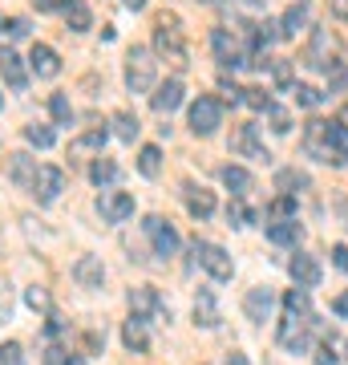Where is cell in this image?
I'll return each mask as SVG.
<instances>
[{
  "label": "cell",
  "instance_id": "20",
  "mask_svg": "<svg viewBox=\"0 0 348 365\" xmlns=\"http://www.w3.org/2000/svg\"><path fill=\"white\" fill-rule=\"evenodd\" d=\"M308 16H312L308 0H296V4H288V13L280 16V37H296L300 29L308 25Z\"/></svg>",
  "mask_w": 348,
  "mask_h": 365
},
{
  "label": "cell",
  "instance_id": "28",
  "mask_svg": "<svg viewBox=\"0 0 348 365\" xmlns=\"http://www.w3.org/2000/svg\"><path fill=\"white\" fill-rule=\"evenodd\" d=\"M284 313L288 317H308L312 321V300H308V288H292L284 297Z\"/></svg>",
  "mask_w": 348,
  "mask_h": 365
},
{
  "label": "cell",
  "instance_id": "24",
  "mask_svg": "<svg viewBox=\"0 0 348 365\" xmlns=\"http://www.w3.org/2000/svg\"><path fill=\"white\" fill-rule=\"evenodd\" d=\"M194 325H203V329L219 325V304H215V292H199V300H194Z\"/></svg>",
  "mask_w": 348,
  "mask_h": 365
},
{
  "label": "cell",
  "instance_id": "34",
  "mask_svg": "<svg viewBox=\"0 0 348 365\" xmlns=\"http://www.w3.org/2000/svg\"><path fill=\"white\" fill-rule=\"evenodd\" d=\"M49 114H53L57 126H69V122H73V106H69L65 93H53V98H49Z\"/></svg>",
  "mask_w": 348,
  "mask_h": 365
},
{
  "label": "cell",
  "instance_id": "42",
  "mask_svg": "<svg viewBox=\"0 0 348 365\" xmlns=\"http://www.w3.org/2000/svg\"><path fill=\"white\" fill-rule=\"evenodd\" d=\"M0 365H25V349L16 341H4L0 345Z\"/></svg>",
  "mask_w": 348,
  "mask_h": 365
},
{
  "label": "cell",
  "instance_id": "31",
  "mask_svg": "<svg viewBox=\"0 0 348 365\" xmlns=\"http://www.w3.org/2000/svg\"><path fill=\"white\" fill-rule=\"evenodd\" d=\"M90 179H93V182H97V187L105 191V187H110V182L117 179V163H114V158H105V155H102V158H93Z\"/></svg>",
  "mask_w": 348,
  "mask_h": 365
},
{
  "label": "cell",
  "instance_id": "14",
  "mask_svg": "<svg viewBox=\"0 0 348 365\" xmlns=\"http://www.w3.org/2000/svg\"><path fill=\"white\" fill-rule=\"evenodd\" d=\"M288 272H292L296 288H316L320 284V264H316V256H308V252H296L292 264H288Z\"/></svg>",
  "mask_w": 348,
  "mask_h": 365
},
{
  "label": "cell",
  "instance_id": "53",
  "mask_svg": "<svg viewBox=\"0 0 348 365\" xmlns=\"http://www.w3.org/2000/svg\"><path fill=\"white\" fill-rule=\"evenodd\" d=\"M194 4H211V0H194Z\"/></svg>",
  "mask_w": 348,
  "mask_h": 365
},
{
  "label": "cell",
  "instance_id": "10",
  "mask_svg": "<svg viewBox=\"0 0 348 365\" xmlns=\"http://www.w3.org/2000/svg\"><path fill=\"white\" fill-rule=\"evenodd\" d=\"M211 49H215V57H219L223 69L247 66V57H243V49H239V41H235V33H227V29H215V33H211Z\"/></svg>",
  "mask_w": 348,
  "mask_h": 365
},
{
  "label": "cell",
  "instance_id": "5",
  "mask_svg": "<svg viewBox=\"0 0 348 365\" xmlns=\"http://www.w3.org/2000/svg\"><path fill=\"white\" fill-rule=\"evenodd\" d=\"M219 126H223V102L211 98V93H203V98L191 106V130L206 138V134H215Z\"/></svg>",
  "mask_w": 348,
  "mask_h": 365
},
{
  "label": "cell",
  "instance_id": "8",
  "mask_svg": "<svg viewBox=\"0 0 348 365\" xmlns=\"http://www.w3.org/2000/svg\"><path fill=\"white\" fill-rule=\"evenodd\" d=\"M28 191H33V199H37V203H57V199H61V191H65V170L61 167H41Z\"/></svg>",
  "mask_w": 348,
  "mask_h": 365
},
{
  "label": "cell",
  "instance_id": "19",
  "mask_svg": "<svg viewBox=\"0 0 348 365\" xmlns=\"http://www.w3.org/2000/svg\"><path fill=\"white\" fill-rule=\"evenodd\" d=\"M73 280H78L81 288H102V280H105L102 260H97V256H81V260L73 264Z\"/></svg>",
  "mask_w": 348,
  "mask_h": 365
},
{
  "label": "cell",
  "instance_id": "6",
  "mask_svg": "<svg viewBox=\"0 0 348 365\" xmlns=\"http://www.w3.org/2000/svg\"><path fill=\"white\" fill-rule=\"evenodd\" d=\"M97 215H102L105 223H126L130 215H134V195L105 187L102 195H97Z\"/></svg>",
  "mask_w": 348,
  "mask_h": 365
},
{
  "label": "cell",
  "instance_id": "36",
  "mask_svg": "<svg viewBox=\"0 0 348 365\" xmlns=\"http://www.w3.org/2000/svg\"><path fill=\"white\" fill-rule=\"evenodd\" d=\"M25 138L33 146H41V150H45V146H53V126H41V122H33V126H25Z\"/></svg>",
  "mask_w": 348,
  "mask_h": 365
},
{
  "label": "cell",
  "instance_id": "15",
  "mask_svg": "<svg viewBox=\"0 0 348 365\" xmlns=\"http://www.w3.org/2000/svg\"><path fill=\"white\" fill-rule=\"evenodd\" d=\"M0 78H4V86H9V90H25V86H28L25 61H21L13 49H0Z\"/></svg>",
  "mask_w": 348,
  "mask_h": 365
},
{
  "label": "cell",
  "instance_id": "9",
  "mask_svg": "<svg viewBox=\"0 0 348 365\" xmlns=\"http://www.w3.org/2000/svg\"><path fill=\"white\" fill-rule=\"evenodd\" d=\"M312 325H316V321H308V317H288L284 313V321H280V345L292 349V353H304L308 349V329Z\"/></svg>",
  "mask_w": 348,
  "mask_h": 365
},
{
  "label": "cell",
  "instance_id": "41",
  "mask_svg": "<svg viewBox=\"0 0 348 365\" xmlns=\"http://www.w3.org/2000/svg\"><path fill=\"white\" fill-rule=\"evenodd\" d=\"M292 93H296V102H300V106H308V110H316V106L324 102V93L316 90V86H296Z\"/></svg>",
  "mask_w": 348,
  "mask_h": 365
},
{
  "label": "cell",
  "instance_id": "13",
  "mask_svg": "<svg viewBox=\"0 0 348 365\" xmlns=\"http://www.w3.org/2000/svg\"><path fill=\"white\" fill-rule=\"evenodd\" d=\"M271 309H275V292H271V288H251L243 297V313H247V321H255V325L271 321Z\"/></svg>",
  "mask_w": 348,
  "mask_h": 365
},
{
  "label": "cell",
  "instance_id": "18",
  "mask_svg": "<svg viewBox=\"0 0 348 365\" xmlns=\"http://www.w3.org/2000/svg\"><path fill=\"white\" fill-rule=\"evenodd\" d=\"M231 146L239 150V155H247V158H259V163H268V158H271L268 146L255 138V126H239V130H235V138H231Z\"/></svg>",
  "mask_w": 348,
  "mask_h": 365
},
{
  "label": "cell",
  "instance_id": "27",
  "mask_svg": "<svg viewBox=\"0 0 348 365\" xmlns=\"http://www.w3.org/2000/svg\"><path fill=\"white\" fill-rule=\"evenodd\" d=\"M268 240L271 244H296L300 240V223L296 220H271L268 223Z\"/></svg>",
  "mask_w": 348,
  "mask_h": 365
},
{
  "label": "cell",
  "instance_id": "43",
  "mask_svg": "<svg viewBox=\"0 0 348 365\" xmlns=\"http://www.w3.org/2000/svg\"><path fill=\"white\" fill-rule=\"evenodd\" d=\"M243 102L251 106V110H271V98L263 90H243Z\"/></svg>",
  "mask_w": 348,
  "mask_h": 365
},
{
  "label": "cell",
  "instance_id": "38",
  "mask_svg": "<svg viewBox=\"0 0 348 365\" xmlns=\"http://www.w3.org/2000/svg\"><path fill=\"white\" fill-rule=\"evenodd\" d=\"M271 220H296V199L280 195L275 203H271Z\"/></svg>",
  "mask_w": 348,
  "mask_h": 365
},
{
  "label": "cell",
  "instance_id": "32",
  "mask_svg": "<svg viewBox=\"0 0 348 365\" xmlns=\"http://www.w3.org/2000/svg\"><path fill=\"white\" fill-rule=\"evenodd\" d=\"M138 170H142L146 179H158V170H162V150H158V146H142V150H138Z\"/></svg>",
  "mask_w": 348,
  "mask_h": 365
},
{
  "label": "cell",
  "instance_id": "50",
  "mask_svg": "<svg viewBox=\"0 0 348 365\" xmlns=\"http://www.w3.org/2000/svg\"><path fill=\"white\" fill-rule=\"evenodd\" d=\"M45 365H65V353H61V349H49V357H45Z\"/></svg>",
  "mask_w": 348,
  "mask_h": 365
},
{
  "label": "cell",
  "instance_id": "52",
  "mask_svg": "<svg viewBox=\"0 0 348 365\" xmlns=\"http://www.w3.org/2000/svg\"><path fill=\"white\" fill-rule=\"evenodd\" d=\"M122 4H126V9H134V13H138V9H146V0H122Z\"/></svg>",
  "mask_w": 348,
  "mask_h": 365
},
{
  "label": "cell",
  "instance_id": "35",
  "mask_svg": "<svg viewBox=\"0 0 348 365\" xmlns=\"http://www.w3.org/2000/svg\"><path fill=\"white\" fill-rule=\"evenodd\" d=\"M268 122H271V130H275V134L292 130V114H288L284 106H275V102H271V110H268Z\"/></svg>",
  "mask_w": 348,
  "mask_h": 365
},
{
  "label": "cell",
  "instance_id": "33",
  "mask_svg": "<svg viewBox=\"0 0 348 365\" xmlns=\"http://www.w3.org/2000/svg\"><path fill=\"white\" fill-rule=\"evenodd\" d=\"M25 33H28L25 16H4V13H0V45H4V41H13V37H25Z\"/></svg>",
  "mask_w": 348,
  "mask_h": 365
},
{
  "label": "cell",
  "instance_id": "23",
  "mask_svg": "<svg viewBox=\"0 0 348 365\" xmlns=\"http://www.w3.org/2000/svg\"><path fill=\"white\" fill-rule=\"evenodd\" d=\"M122 341H126V349L146 353V345H150V333H146V321H142V317H130L126 325H122Z\"/></svg>",
  "mask_w": 348,
  "mask_h": 365
},
{
  "label": "cell",
  "instance_id": "25",
  "mask_svg": "<svg viewBox=\"0 0 348 365\" xmlns=\"http://www.w3.org/2000/svg\"><path fill=\"white\" fill-rule=\"evenodd\" d=\"M110 126H114V134H117V138H122V143H134V138L142 134V122H138V118L130 114V110H117V114H114V122H110Z\"/></svg>",
  "mask_w": 348,
  "mask_h": 365
},
{
  "label": "cell",
  "instance_id": "11",
  "mask_svg": "<svg viewBox=\"0 0 348 365\" xmlns=\"http://www.w3.org/2000/svg\"><path fill=\"white\" fill-rule=\"evenodd\" d=\"M105 138H110V126H93V130L78 134V138L69 143V158H102Z\"/></svg>",
  "mask_w": 348,
  "mask_h": 365
},
{
  "label": "cell",
  "instance_id": "21",
  "mask_svg": "<svg viewBox=\"0 0 348 365\" xmlns=\"http://www.w3.org/2000/svg\"><path fill=\"white\" fill-rule=\"evenodd\" d=\"M182 199H186V211H191L194 220H206L211 211H215V195L211 191H203V187H182Z\"/></svg>",
  "mask_w": 348,
  "mask_h": 365
},
{
  "label": "cell",
  "instance_id": "47",
  "mask_svg": "<svg viewBox=\"0 0 348 365\" xmlns=\"http://www.w3.org/2000/svg\"><path fill=\"white\" fill-rule=\"evenodd\" d=\"M65 4H69V0H37L41 13H53V9H65Z\"/></svg>",
  "mask_w": 348,
  "mask_h": 365
},
{
  "label": "cell",
  "instance_id": "44",
  "mask_svg": "<svg viewBox=\"0 0 348 365\" xmlns=\"http://www.w3.org/2000/svg\"><path fill=\"white\" fill-rule=\"evenodd\" d=\"M332 264L340 268V272H348V244H336L332 248Z\"/></svg>",
  "mask_w": 348,
  "mask_h": 365
},
{
  "label": "cell",
  "instance_id": "40",
  "mask_svg": "<svg viewBox=\"0 0 348 365\" xmlns=\"http://www.w3.org/2000/svg\"><path fill=\"white\" fill-rule=\"evenodd\" d=\"M25 300H28V309H33V313H49V304H53L49 292H45V288H37V284L25 292Z\"/></svg>",
  "mask_w": 348,
  "mask_h": 365
},
{
  "label": "cell",
  "instance_id": "45",
  "mask_svg": "<svg viewBox=\"0 0 348 365\" xmlns=\"http://www.w3.org/2000/svg\"><path fill=\"white\" fill-rule=\"evenodd\" d=\"M275 81H280V86L292 81V66H288V61H275Z\"/></svg>",
  "mask_w": 348,
  "mask_h": 365
},
{
  "label": "cell",
  "instance_id": "17",
  "mask_svg": "<svg viewBox=\"0 0 348 365\" xmlns=\"http://www.w3.org/2000/svg\"><path fill=\"white\" fill-rule=\"evenodd\" d=\"M182 93H186V90H182V81L170 78L167 86H158V90L150 93V106H154L158 114H170V110H179V106H182Z\"/></svg>",
  "mask_w": 348,
  "mask_h": 365
},
{
  "label": "cell",
  "instance_id": "46",
  "mask_svg": "<svg viewBox=\"0 0 348 365\" xmlns=\"http://www.w3.org/2000/svg\"><path fill=\"white\" fill-rule=\"evenodd\" d=\"M332 309H336V317H348V288L340 292V297L332 300Z\"/></svg>",
  "mask_w": 348,
  "mask_h": 365
},
{
  "label": "cell",
  "instance_id": "51",
  "mask_svg": "<svg viewBox=\"0 0 348 365\" xmlns=\"http://www.w3.org/2000/svg\"><path fill=\"white\" fill-rule=\"evenodd\" d=\"M227 365H247V357L243 353H227Z\"/></svg>",
  "mask_w": 348,
  "mask_h": 365
},
{
  "label": "cell",
  "instance_id": "12",
  "mask_svg": "<svg viewBox=\"0 0 348 365\" xmlns=\"http://www.w3.org/2000/svg\"><path fill=\"white\" fill-rule=\"evenodd\" d=\"M167 317L170 321V309H162V300H158V292L154 288H130V317Z\"/></svg>",
  "mask_w": 348,
  "mask_h": 365
},
{
  "label": "cell",
  "instance_id": "16",
  "mask_svg": "<svg viewBox=\"0 0 348 365\" xmlns=\"http://www.w3.org/2000/svg\"><path fill=\"white\" fill-rule=\"evenodd\" d=\"M28 69H33L37 78H57V73H61V57H57V49H49V45H33Z\"/></svg>",
  "mask_w": 348,
  "mask_h": 365
},
{
  "label": "cell",
  "instance_id": "37",
  "mask_svg": "<svg viewBox=\"0 0 348 365\" xmlns=\"http://www.w3.org/2000/svg\"><path fill=\"white\" fill-rule=\"evenodd\" d=\"M13 309H16V297H13V284L0 276V321H9L13 317Z\"/></svg>",
  "mask_w": 348,
  "mask_h": 365
},
{
  "label": "cell",
  "instance_id": "30",
  "mask_svg": "<svg viewBox=\"0 0 348 365\" xmlns=\"http://www.w3.org/2000/svg\"><path fill=\"white\" fill-rule=\"evenodd\" d=\"M275 187H280L284 195H296V191H304V187H308V175H304V170H296V167H288V170H280V175H275Z\"/></svg>",
  "mask_w": 348,
  "mask_h": 365
},
{
  "label": "cell",
  "instance_id": "29",
  "mask_svg": "<svg viewBox=\"0 0 348 365\" xmlns=\"http://www.w3.org/2000/svg\"><path fill=\"white\" fill-rule=\"evenodd\" d=\"M223 182L235 191V199H243L247 191H251V170H243V167H223Z\"/></svg>",
  "mask_w": 348,
  "mask_h": 365
},
{
  "label": "cell",
  "instance_id": "54",
  "mask_svg": "<svg viewBox=\"0 0 348 365\" xmlns=\"http://www.w3.org/2000/svg\"><path fill=\"white\" fill-rule=\"evenodd\" d=\"M344 353H348V341H344Z\"/></svg>",
  "mask_w": 348,
  "mask_h": 365
},
{
  "label": "cell",
  "instance_id": "22",
  "mask_svg": "<svg viewBox=\"0 0 348 365\" xmlns=\"http://www.w3.org/2000/svg\"><path fill=\"white\" fill-rule=\"evenodd\" d=\"M37 158H28V155H9V175H13V182L16 187H33V179H37Z\"/></svg>",
  "mask_w": 348,
  "mask_h": 365
},
{
  "label": "cell",
  "instance_id": "3",
  "mask_svg": "<svg viewBox=\"0 0 348 365\" xmlns=\"http://www.w3.org/2000/svg\"><path fill=\"white\" fill-rule=\"evenodd\" d=\"M154 53L142 49V45H134V49L126 53V86L130 93H150L154 90Z\"/></svg>",
  "mask_w": 348,
  "mask_h": 365
},
{
  "label": "cell",
  "instance_id": "2",
  "mask_svg": "<svg viewBox=\"0 0 348 365\" xmlns=\"http://www.w3.org/2000/svg\"><path fill=\"white\" fill-rule=\"evenodd\" d=\"M154 57H162L167 66H174L182 73V69L191 66V53H186V37H182V21L179 13H162L154 16Z\"/></svg>",
  "mask_w": 348,
  "mask_h": 365
},
{
  "label": "cell",
  "instance_id": "7",
  "mask_svg": "<svg viewBox=\"0 0 348 365\" xmlns=\"http://www.w3.org/2000/svg\"><path fill=\"white\" fill-rule=\"evenodd\" d=\"M146 235H150V244H154V256H162V260H170L174 252H179V232L170 227L162 215H150V220L142 223Z\"/></svg>",
  "mask_w": 348,
  "mask_h": 365
},
{
  "label": "cell",
  "instance_id": "39",
  "mask_svg": "<svg viewBox=\"0 0 348 365\" xmlns=\"http://www.w3.org/2000/svg\"><path fill=\"white\" fill-rule=\"evenodd\" d=\"M227 220H231V223H235V227H247V223L255 220V215H251V207H247L243 199H235L231 207H227Z\"/></svg>",
  "mask_w": 348,
  "mask_h": 365
},
{
  "label": "cell",
  "instance_id": "26",
  "mask_svg": "<svg viewBox=\"0 0 348 365\" xmlns=\"http://www.w3.org/2000/svg\"><path fill=\"white\" fill-rule=\"evenodd\" d=\"M90 4H85V0H69V4H65V25L73 29V33H85V29H90Z\"/></svg>",
  "mask_w": 348,
  "mask_h": 365
},
{
  "label": "cell",
  "instance_id": "49",
  "mask_svg": "<svg viewBox=\"0 0 348 365\" xmlns=\"http://www.w3.org/2000/svg\"><path fill=\"white\" fill-rule=\"evenodd\" d=\"M316 365H336V353L332 349H320V353H316Z\"/></svg>",
  "mask_w": 348,
  "mask_h": 365
},
{
  "label": "cell",
  "instance_id": "1",
  "mask_svg": "<svg viewBox=\"0 0 348 365\" xmlns=\"http://www.w3.org/2000/svg\"><path fill=\"white\" fill-rule=\"evenodd\" d=\"M304 150L320 163H332V167H344L348 163V138L340 134L336 122H324V118H308L304 122Z\"/></svg>",
  "mask_w": 348,
  "mask_h": 365
},
{
  "label": "cell",
  "instance_id": "48",
  "mask_svg": "<svg viewBox=\"0 0 348 365\" xmlns=\"http://www.w3.org/2000/svg\"><path fill=\"white\" fill-rule=\"evenodd\" d=\"M332 16H340V21H348V0H332Z\"/></svg>",
  "mask_w": 348,
  "mask_h": 365
},
{
  "label": "cell",
  "instance_id": "4",
  "mask_svg": "<svg viewBox=\"0 0 348 365\" xmlns=\"http://www.w3.org/2000/svg\"><path fill=\"white\" fill-rule=\"evenodd\" d=\"M194 260L206 268V276L211 280H231V272H235V264H231V256L219 248V244H206V240H194Z\"/></svg>",
  "mask_w": 348,
  "mask_h": 365
}]
</instances>
